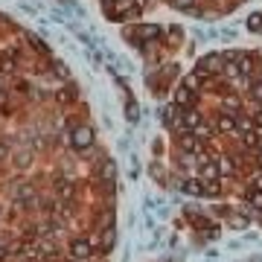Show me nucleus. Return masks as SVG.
Returning a JSON list of instances; mask_svg holds the SVG:
<instances>
[{"label": "nucleus", "instance_id": "1", "mask_svg": "<svg viewBox=\"0 0 262 262\" xmlns=\"http://www.w3.org/2000/svg\"><path fill=\"white\" fill-rule=\"evenodd\" d=\"M225 70V53H207L201 61H198V70L195 73H201L207 79V76H215Z\"/></svg>", "mask_w": 262, "mask_h": 262}, {"label": "nucleus", "instance_id": "2", "mask_svg": "<svg viewBox=\"0 0 262 262\" xmlns=\"http://www.w3.org/2000/svg\"><path fill=\"white\" fill-rule=\"evenodd\" d=\"M70 143H73L76 151H88L91 146H94V128H91V125H79V128H73Z\"/></svg>", "mask_w": 262, "mask_h": 262}, {"label": "nucleus", "instance_id": "3", "mask_svg": "<svg viewBox=\"0 0 262 262\" xmlns=\"http://www.w3.org/2000/svg\"><path fill=\"white\" fill-rule=\"evenodd\" d=\"M70 256L79 262H88L94 256V245L88 242V236H76L73 242H70Z\"/></svg>", "mask_w": 262, "mask_h": 262}, {"label": "nucleus", "instance_id": "4", "mask_svg": "<svg viewBox=\"0 0 262 262\" xmlns=\"http://www.w3.org/2000/svg\"><path fill=\"white\" fill-rule=\"evenodd\" d=\"M12 160H15V166H18V169H29V166H32V160H35V149L20 146V149L12 155Z\"/></svg>", "mask_w": 262, "mask_h": 262}, {"label": "nucleus", "instance_id": "5", "mask_svg": "<svg viewBox=\"0 0 262 262\" xmlns=\"http://www.w3.org/2000/svg\"><path fill=\"white\" fill-rule=\"evenodd\" d=\"M114 175H117V163H114V160H102V166H99V181H102L105 189H114Z\"/></svg>", "mask_w": 262, "mask_h": 262}, {"label": "nucleus", "instance_id": "6", "mask_svg": "<svg viewBox=\"0 0 262 262\" xmlns=\"http://www.w3.org/2000/svg\"><path fill=\"white\" fill-rule=\"evenodd\" d=\"M215 125H219L222 134H230V131H236V117L233 114H219L215 117Z\"/></svg>", "mask_w": 262, "mask_h": 262}, {"label": "nucleus", "instance_id": "7", "mask_svg": "<svg viewBox=\"0 0 262 262\" xmlns=\"http://www.w3.org/2000/svg\"><path fill=\"white\" fill-rule=\"evenodd\" d=\"M219 175H222V172H219V166H215V163H213V160H201V181H215V178H219Z\"/></svg>", "mask_w": 262, "mask_h": 262}, {"label": "nucleus", "instance_id": "8", "mask_svg": "<svg viewBox=\"0 0 262 262\" xmlns=\"http://www.w3.org/2000/svg\"><path fill=\"white\" fill-rule=\"evenodd\" d=\"M227 225L233 227V230H245V227L251 225V215H239V213H230V215H227Z\"/></svg>", "mask_w": 262, "mask_h": 262}, {"label": "nucleus", "instance_id": "9", "mask_svg": "<svg viewBox=\"0 0 262 262\" xmlns=\"http://www.w3.org/2000/svg\"><path fill=\"white\" fill-rule=\"evenodd\" d=\"M137 35H140L143 41H151V38H160V27H155V24H146V27H137Z\"/></svg>", "mask_w": 262, "mask_h": 262}, {"label": "nucleus", "instance_id": "10", "mask_svg": "<svg viewBox=\"0 0 262 262\" xmlns=\"http://www.w3.org/2000/svg\"><path fill=\"white\" fill-rule=\"evenodd\" d=\"M181 149L189 151V155H195V151H201V146L195 143V134H184L181 137Z\"/></svg>", "mask_w": 262, "mask_h": 262}, {"label": "nucleus", "instance_id": "11", "mask_svg": "<svg viewBox=\"0 0 262 262\" xmlns=\"http://www.w3.org/2000/svg\"><path fill=\"white\" fill-rule=\"evenodd\" d=\"M192 91H189V88H178V91H175V102L178 105H184V108H192Z\"/></svg>", "mask_w": 262, "mask_h": 262}, {"label": "nucleus", "instance_id": "12", "mask_svg": "<svg viewBox=\"0 0 262 262\" xmlns=\"http://www.w3.org/2000/svg\"><path fill=\"white\" fill-rule=\"evenodd\" d=\"M38 253H44L47 259H53V256L58 253V248H56L53 242H50V239H41V242H38Z\"/></svg>", "mask_w": 262, "mask_h": 262}, {"label": "nucleus", "instance_id": "13", "mask_svg": "<svg viewBox=\"0 0 262 262\" xmlns=\"http://www.w3.org/2000/svg\"><path fill=\"white\" fill-rule=\"evenodd\" d=\"M181 189H184V192H189V195H201V192H204V181H201V184H198V181H184V184H181Z\"/></svg>", "mask_w": 262, "mask_h": 262}, {"label": "nucleus", "instance_id": "14", "mask_svg": "<svg viewBox=\"0 0 262 262\" xmlns=\"http://www.w3.org/2000/svg\"><path fill=\"white\" fill-rule=\"evenodd\" d=\"M15 70V58H12V53H3L0 56V73H12Z\"/></svg>", "mask_w": 262, "mask_h": 262}, {"label": "nucleus", "instance_id": "15", "mask_svg": "<svg viewBox=\"0 0 262 262\" xmlns=\"http://www.w3.org/2000/svg\"><path fill=\"white\" fill-rule=\"evenodd\" d=\"M27 41H29V44H32V47L38 50V53H44V56L50 53V50H47V44H44V38H38V35H32V32H27Z\"/></svg>", "mask_w": 262, "mask_h": 262}, {"label": "nucleus", "instance_id": "16", "mask_svg": "<svg viewBox=\"0 0 262 262\" xmlns=\"http://www.w3.org/2000/svg\"><path fill=\"white\" fill-rule=\"evenodd\" d=\"M201 79H204L201 73H192V76H187V79H184V88H189V91H198V88H201Z\"/></svg>", "mask_w": 262, "mask_h": 262}, {"label": "nucleus", "instance_id": "17", "mask_svg": "<svg viewBox=\"0 0 262 262\" xmlns=\"http://www.w3.org/2000/svg\"><path fill=\"white\" fill-rule=\"evenodd\" d=\"M219 172H222V175H233V172H236L233 160H230V158H222V160H219Z\"/></svg>", "mask_w": 262, "mask_h": 262}, {"label": "nucleus", "instance_id": "18", "mask_svg": "<svg viewBox=\"0 0 262 262\" xmlns=\"http://www.w3.org/2000/svg\"><path fill=\"white\" fill-rule=\"evenodd\" d=\"M248 29H253V32H262V15H259V12H253L251 18H248Z\"/></svg>", "mask_w": 262, "mask_h": 262}, {"label": "nucleus", "instance_id": "19", "mask_svg": "<svg viewBox=\"0 0 262 262\" xmlns=\"http://www.w3.org/2000/svg\"><path fill=\"white\" fill-rule=\"evenodd\" d=\"M102 251H108V248H111V245H114V227H105V230H102Z\"/></svg>", "mask_w": 262, "mask_h": 262}, {"label": "nucleus", "instance_id": "20", "mask_svg": "<svg viewBox=\"0 0 262 262\" xmlns=\"http://www.w3.org/2000/svg\"><path fill=\"white\" fill-rule=\"evenodd\" d=\"M225 111H239V99H236V96H227V99H225Z\"/></svg>", "mask_w": 262, "mask_h": 262}, {"label": "nucleus", "instance_id": "21", "mask_svg": "<svg viewBox=\"0 0 262 262\" xmlns=\"http://www.w3.org/2000/svg\"><path fill=\"white\" fill-rule=\"evenodd\" d=\"M58 99H61V102H73L76 91H73V88H70V91H58Z\"/></svg>", "mask_w": 262, "mask_h": 262}, {"label": "nucleus", "instance_id": "22", "mask_svg": "<svg viewBox=\"0 0 262 262\" xmlns=\"http://www.w3.org/2000/svg\"><path fill=\"white\" fill-rule=\"evenodd\" d=\"M251 96L262 102V82H253V84H251Z\"/></svg>", "mask_w": 262, "mask_h": 262}, {"label": "nucleus", "instance_id": "23", "mask_svg": "<svg viewBox=\"0 0 262 262\" xmlns=\"http://www.w3.org/2000/svg\"><path fill=\"white\" fill-rule=\"evenodd\" d=\"M9 160V146H6V140H0V163H6Z\"/></svg>", "mask_w": 262, "mask_h": 262}, {"label": "nucleus", "instance_id": "24", "mask_svg": "<svg viewBox=\"0 0 262 262\" xmlns=\"http://www.w3.org/2000/svg\"><path fill=\"white\" fill-rule=\"evenodd\" d=\"M169 38H172V44H178V41H181V27H172V29H169Z\"/></svg>", "mask_w": 262, "mask_h": 262}, {"label": "nucleus", "instance_id": "25", "mask_svg": "<svg viewBox=\"0 0 262 262\" xmlns=\"http://www.w3.org/2000/svg\"><path fill=\"white\" fill-rule=\"evenodd\" d=\"M53 67H56V73L61 76V79H67V64H58V61H56Z\"/></svg>", "mask_w": 262, "mask_h": 262}, {"label": "nucleus", "instance_id": "26", "mask_svg": "<svg viewBox=\"0 0 262 262\" xmlns=\"http://www.w3.org/2000/svg\"><path fill=\"white\" fill-rule=\"evenodd\" d=\"M253 189H262V172L259 175H253Z\"/></svg>", "mask_w": 262, "mask_h": 262}, {"label": "nucleus", "instance_id": "27", "mask_svg": "<svg viewBox=\"0 0 262 262\" xmlns=\"http://www.w3.org/2000/svg\"><path fill=\"white\" fill-rule=\"evenodd\" d=\"M6 259V248H3V245H0V262Z\"/></svg>", "mask_w": 262, "mask_h": 262}, {"label": "nucleus", "instance_id": "28", "mask_svg": "<svg viewBox=\"0 0 262 262\" xmlns=\"http://www.w3.org/2000/svg\"><path fill=\"white\" fill-rule=\"evenodd\" d=\"M259 169H262V155H259Z\"/></svg>", "mask_w": 262, "mask_h": 262}]
</instances>
